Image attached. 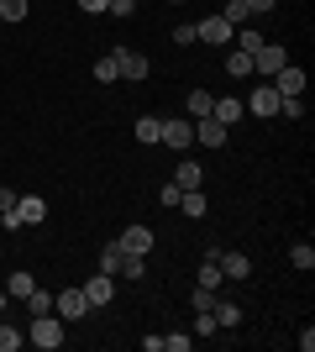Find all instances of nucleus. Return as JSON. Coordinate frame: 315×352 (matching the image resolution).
<instances>
[{
  "label": "nucleus",
  "mask_w": 315,
  "mask_h": 352,
  "mask_svg": "<svg viewBox=\"0 0 315 352\" xmlns=\"http://www.w3.org/2000/svg\"><path fill=\"white\" fill-rule=\"evenodd\" d=\"M27 342H37L43 352H58L63 347V321H58V316H32Z\"/></svg>",
  "instance_id": "obj_1"
},
{
  "label": "nucleus",
  "mask_w": 315,
  "mask_h": 352,
  "mask_svg": "<svg viewBox=\"0 0 315 352\" xmlns=\"http://www.w3.org/2000/svg\"><path fill=\"white\" fill-rule=\"evenodd\" d=\"M284 63H289V47H284V43H263V47L253 53V74H257V79H273Z\"/></svg>",
  "instance_id": "obj_2"
},
{
  "label": "nucleus",
  "mask_w": 315,
  "mask_h": 352,
  "mask_svg": "<svg viewBox=\"0 0 315 352\" xmlns=\"http://www.w3.org/2000/svg\"><path fill=\"white\" fill-rule=\"evenodd\" d=\"M247 111H253V116H279V105H284V95H279V89L268 85V79H257L253 85V95H247Z\"/></svg>",
  "instance_id": "obj_3"
},
{
  "label": "nucleus",
  "mask_w": 315,
  "mask_h": 352,
  "mask_svg": "<svg viewBox=\"0 0 315 352\" xmlns=\"http://www.w3.org/2000/svg\"><path fill=\"white\" fill-rule=\"evenodd\" d=\"M53 316H58V321H79V316H90L84 289H58V294H53Z\"/></svg>",
  "instance_id": "obj_4"
},
{
  "label": "nucleus",
  "mask_w": 315,
  "mask_h": 352,
  "mask_svg": "<svg viewBox=\"0 0 315 352\" xmlns=\"http://www.w3.org/2000/svg\"><path fill=\"white\" fill-rule=\"evenodd\" d=\"M237 37V27L226 21V16H205V21H195V43H215V47H226Z\"/></svg>",
  "instance_id": "obj_5"
},
{
  "label": "nucleus",
  "mask_w": 315,
  "mask_h": 352,
  "mask_svg": "<svg viewBox=\"0 0 315 352\" xmlns=\"http://www.w3.org/2000/svg\"><path fill=\"white\" fill-rule=\"evenodd\" d=\"M268 85L279 89V95H284V100H300V95H305V69H300V63H284V69L273 74Z\"/></svg>",
  "instance_id": "obj_6"
},
{
  "label": "nucleus",
  "mask_w": 315,
  "mask_h": 352,
  "mask_svg": "<svg viewBox=\"0 0 315 352\" xmlns=\"http://www.w3.org/2000/svg\"><path fill=\"white\" fill-rule=\"evenodd\" d=\"M79 289H84L90 310H100V305H110V300H116V279H110V274H90V279L79 284Z\"/></svg>",
  "instance_id": "obj_7"
},
{
  "label": "nucleus",
  "mask_w": 315,
  "mask_h": 352,
  "mask_svg": "<svg viewBox=\"0 0 315 352\" xmlns=\"http://www.w3.org/2000/svg\"><path fill=\"white\" fill-rule=\"evenodd\" d=\"M110 53H116V69H121V79H132V85H142V79H148V58H142V53H132V47H110Z\"/></svg>",
  "instance_id": "obj_8"
},
{
  "label": "nucleus",
  "mask_w": 315,
  "mask_h": 352,
  "mask_svg": "<svg viewBox=\"0 0 315 352\" xmlns=\"http://www.w3.org/2000/svg\"><path fill=\"white\" fill-rule=\"evenodd\" d=\"M215 263H221V279H253V258H247V252H221L215 248Z\"/></svg>",
  "instance_id": "obj_9"
},
{
  "label": "nucleus",
  "mask_w": 315,
  "mask_h": 352,
  "mask_svg": "<svg viewBox=\"0 0 315 352\" xmlns=\"http://www.w3.org/2000/svg\"><path fill=\"white\" fill-rule=\"evenodd\" d=\"M210 116L221 121V126H237L247 116V105H242V95H221V100H210Z\"/></svg>",
  "instance_id": "obj_10"
},
{
  "label": "nucleus",
  "mask_w": 315,
  "mask_h": 352,
  "mask_svg": "<svg viewBox=\"0 0 315 352\" xmlns=\"http://www.w3.org/2000/svg\"><path fill=\"white\" fill-rule=\"evenodd\" d=\"M163 147H174V153H184V147L195 142V121H163V137H158Z\"/></svg>",
  "instance_id": "obj_11"
},
{
  "label": "nucleus",
  "mask_w": 315,
  "mask_h": 352,
  "mask_svg": "<svg viewBox=\"0 0 315 352\" xmlns=\"http://www.w3.org/2000/svg\"><path fill=\"white\" fill-rule=\"evenodd\" d=\"M16 210H21V226H43V221H47V200H43V195H21Z\"/></svg>",
  "instance_id": "obj_12"
},
{
  "label": "nucleus",
  "mask_w": 315,
  "mask_h": 352,
  "mask_svg": "<svg viewBox=\"0 0 315 352\" xmlns=\"http://www.w3.org/2000/svg\"><path fill=\"white\" fill-rule=\"evenodd\" d=\"M116 242H121L126 252H142V258H148V252H152V226H126Z\"/></svg>",
  "instance_id": "obj_13"
},
{
  "label": "nucleus",
  "mask_w": 315,
  "mask_h": 352,
  "mask_svg": "<svg viewBox=\"0 0 315 352\" xmlns=\"http://www.w3.org/2000/svg\"><path fill=\"white\" fill-rule=\"evenodd\" d=\"M226 132H231V126H221L215 116L195 121V142H205V147H226Z\"/></svg>",
  "instance_id": "obj_14"
},
{
  "label": "nucleus",
  "mask_w": 315,
  "mask_h": 352,
  "mask_svg": "<svg viewBox=\"0 0 315 352\" xmlns=\"http://www.w3.org/2000/svg\"><path fill=\"white\" fill-rule=\"evenodd\" d=\"M174 184H179V190H200V184H205V168H200V163H179V168H174Z\"/></svg>",
  "instance_id": "obj_15"
},
{
  "label": "nucleus",
  "mask_w": 315,
  "mask_h": 352,
  "mask_svg": "<svg viewBox=\"0 0 315 352\" xmlns=\"http://www.w3.org/2000/svg\"><path fill=\"white\" fill-rule=\"evenodd\" d=\"M32 289H37V279H32L27 268H16V274H11V284H5V300H27Z\"/></svg>",
  "instance_id": "obj_16"
},
{
  "label": "nucleus",
  "mask_w": 315,
  "mask_h": 352,
  "mask_svg": "<svg viewBox=\"0 0 315 352\" xmlns=\"http://www.w3.org/2000/svg\"><path fill=\"white\" fill-rule=\"evenodd\" d=\"M210 316H215V326H242V305H237V300H215Z\"/></svg>",
  "instance_id": "obj_17"
},
{
  "label": "nucleus",
  "mask_w": 315,
  "mask_h": 352,
  "mask_svg": "<svg viewBox=\"0 0 315 352\" xmlns=\"http://www.w3.org/2000/svg\"><path fill=\"white\" fill-rule=\"evenodd\" d=\"M179 210H184V216H205V210H210V200H205V195H200V190H179Z\"/></svg>",
  "instance_id": "obj_18"
},
{
  "label": "nucleus",
  "mask_w": 315,
  "mask_h": 352,
  "mask_svg": "<svg viewBox=\"0 0 315 352\" xmlns=\"http://www.w3.org/2000/svg\"><path fill=\"white\" fill-rule=\"evenodd\" d=\"M226 74H231V79H247V74H253V53L231 47V53H226Z\"/></svg>",
  "instance_id": "obj_19"
},
{
  "label": "nucleus",
  "mask_w": 315,
  "mask_h": 352,
  "mask_svg": "<svg viewBox=\"0 0 315 352\" xmlns=\"http://www.w3.org/2000/svg\"><path fill=\"white\" fill-rule=\"evenodd\" d=\"M163 137V116H137V142H158Z\"/></svg>",
  "instance_id": "obj_20"
},
{
  "label": "nucleus",
  "mask_w": 315,
  "mask_h": 352,
  "mask_svg": "<svg viewBox=\"0 0 315 352\" xmlns=\"http://www.w3.org/2000/svg\"><path fill=\"white\" fill-rule=\"evenodd\" d=\"M121 258H126V248H121V242H110V248L100 252V274H110V279H116V274H121Z\"/></svg>",
  "instance_id": "obj_21"
},
{
  "label": "nucleus",
  "mask_w": 315,
  "mask_h": 352,
  "mask_svg": "<svg viewBox=\"0 0 315 352\" xmlns=\"http://www.w3.org/2000/svg\"><path fill=\"white\" fill-rule=\"evenodd\" d=\"M221 16L231 21V27H247V21H253V11H247V0H226V6H221Z\"/></svg>",
  "instance_id": "obj_22"
},
{
  "label": "nucleus",
  "mask_w": 315,
  "mask_h": 352,
  "mask_svg": "<svg viewBox=\"0 0 315 352\" xmlns=\"http://www.w3.org/2000/svg\"><path fill=\"white\" fill-rule=\"evenodd\" d=\"M200 289H221V263H215V258H205V263H200Z\"/></svg>",
  "instance_id": "obj_23"
},
{
  "label": "nucleus",
  "mask_w": 315,
  "mask_h": 352,
  "mask_svg": "<svg viewBox=\"0 0 315 352\" xmlns=\"http://www.w3.org/2000/svg\"><path fill=\"white\" fill-rule=\"evenodd\" d=\"M27 310H32V316H53V289H32L27 294Z\"/></svg>",
  "instance_id": "obj_24"
},
{
  "label": "nucleus",
  "mask_w": 315,
  "mask_h": 352,
  "mask_svg": "<svg viewBox=\"0 0 315 352\" xmlns=\"http://www.w3.org/2000/svg\"><path fill=\"white\" fill-rule=\"evenodd\" d=\"M32 0H0V21H27Z\"/></svg>",
  "instance_id": "obj_25"
},
{
  "label": "nucleus",
  "mask_w": 315,
  "mask_h": 352,
  "mask_svg": "<svg viewBox=\"0 0 315 352\" xmlns=\"http://www.w3.org/2000/svg\"><path fill=\"white\" fill-rule=\"evenodd\" d=\"M95 79H100V85H116V79H121V69H116V53H105V58L95 63Z\"/></svg>",
  "instance_id": "obj_26"
},
{
  "label": "nucleus",
  "mask_w": 315,
  "mask_h": 352,
  "mask_svg": "<svg viewBox=\"0 0 315 352\" xmlns=\"http://www.w3.org/2000/svg\"><path fill=\"white\" fill-rule=\"evenodd\" d=\"M210 100H215L210 89H195V95H189V116H195V121H205V116H210Z\"/></svg>",
  "instance_id": "obj_27"
},
{
  "label": "nucleus",
  "mask_w": 315,
  "mask_h": 352,
  "mask_svg": "<svg viewBox=\"0 0 315 352\" xmlns=\"http://www.w3.org/2000/svg\"><path fill=\"white\" fill-rule=\"evenodd\" d=\"M289 263L300 268V274H310V268H315V248H310V242H300V248L289 252Z\"/></svg>",
  "instance_id": "obj_28"
},
{
  "label": "nucleus",
  "mask_w": 315,
  "mask_h": 352,
  "mask_svg": "<svg viewBox=\"0 0 315 352\" xmlns=\"http://www.w3.org/2000/svg\"><path fill=\"white\" fill-rule=\"evenodd\" d=\"M121 274H126V279H142V274H148V258H142V252H126V258H121Z\"/></svg>",
  "instance_id": "obj_29"
},
{
  "label": "nucleus",
  "mask_w": 315,
  "mask_h": 352,
  "mask_svg": "<svg viewBox=\"0 0 315 352\" xmlns=\"http://www.w3.org/2000/svg\"><path fill=\"white\" fill-rule=\"evenodd\" d=\"M21 342H27V331H16V326H5V321H0V352H16Z\"/></svg>",
  "instance_id": "obj_30"
},
{
  "label": "nucleus",
  "mask_w": 315,
  "mask_h": 352,
  "mask_svg": "<svg viewBox=\"0 0 315 352\" xmlns=\"http://www.w3.org/2000/svg\"><path fill=\"white\" fill-rule=\"evenodd\" d=\"M221 326H215V316L210 310H195V337H215Z\"/></svg>",
  "instance_id": "obj_31"
},
{
  "label": "nucleus",
  "mask_w": 315,
  "mask_h": 352,
  "mask_svg": "<svg viewBox=\"0 0 315 352\" xmlns=\"http://www.w3.org/2000/svg\"><path fill=\"white\" fill-rule=\"evenodd\" d=\"M189 342H195V331H174V337H163V352H189Z\"/></svg>",
  "instance_id": "obj_32"
},
{
  "label": "nucleus",
  "mask_w": 315,
  "mask_h": 352,
  "mask_svg": "<svg viewBox=\"0 0 315 352\" xmlns=\"http://www.w3.org/2000/svg\"><path fill=\"white\" fill-rule=\"evenodd\" d=\"M105 11H110V16H121V21H126V16H137V0H110Z\"/></svg>",
  "instance_id": "obj_33"
},
{
  "label": "nucleus",
  "mask_w": 315,
  "mask_h": 352,
  "mask_svg": "<svg viewBox=\"0 0 315 352\" xmlns=\"http://www.w3.org/2000/svg\"><path fill=\"white\" fill-rule=\"evenodd\" d=\"M210 305H215V289H200L195 284V310H210Z\"/></svg>",
  "instance_id": "obj_34"
},
{
  "label": "nucleus",
  "mask_w": 315,
  "mask_h": 352,
  "mask_svg": "<svg viewBox=\"0 0 315 352\" xmlns=\"http://www.w3.org/2000/svg\"><path fill=\"white\" fill-rule=\"evenodd\" d=\"M273 6H279V0H247V11H253V16H268Z\"/></svg>",
  "instance_id": "obj_35"
},
{
  "label": "nucleus",
  "mask_w": 315,
  "mask_h": 352,
  "mask_svg": "<svg viewBox=\"0 0 315 352\" xmlns=\"http://www.w3.org/2000/svg\"><path fill=\"white\" fill-rule=\"evenodd\" d=\"M105 6H110V0H79V11H90V16H100Z\"/></svg>",
  "instance_id": "obj_36"
},
{
  "label": "nucleus",
  "mask_w": 315,
  "mask_h": 352,
  "mask_svg": "<svg viewBox=\"0 0 315 352\" xmlns=\"http://www.w3.org/2000/svg\"><path fill=\"white\" fill-rule=\"evenodd\" d=\"M0 210H16V195L11 190H0Z\"/></svg>",
  "instance_id": "obj_37"
},
{
  "label": "nucleus",
  "mask_w": 315,
  "mask_h": 352,
  "mask_svg": "<svg viewBox=\"0 0 315 352\" xmlns=\"http://www.w3.org/2000/svg\"><path fill=\"white\" fill-rule=\"evenodd\" d=\"M0 316H5V289H0Z\"/></svg>",
  "instance_id": "obj_38"
},
{
  "label": "nucleus",
  "mask_w": 315,
  "mask_h": 352,
  "mask_svg": "<svg viewBox=\"0 0 315 352\" xmlns=\"http://www.w3.org/2000/svg\"><path fill=\"white\" fill-rule=\"evenodd\" d=\"M174 6H184V0H174Z\"/></svg>",
  "instance_id": "obj_39"
}]
</instances>
